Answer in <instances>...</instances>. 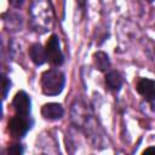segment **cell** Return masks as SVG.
<instances>
[{"label": "cell", "mask_w": 155, "mask_h": 155, "mask_svg": "<svg viewBox=\"0 0 155 155\" xmlns=\"http://www.w3.org/2000/svg\"><path fill=\"white\" fill-rule=\"evenodd\" d=\"M12 107H13L16 114L29 115V113H30V98L28 97V94L25 92L19 91L12 101Z\"/></svg>", "instance_id": "4"}, {"label": "cell", "mask_w": 155, "mask_h": 155, "mask_svg": "<svg viewBox=\"0 0 155 155\" xmlns=\"http://www.w3.org/2000/svg\"><path fill=\"white\" fill-rule=\"evenodd\" d=\"M30 127H31V121L29 120L28 115L17 114L8 122V130L11 134L16 138H21L25 136V133L30 130Z\"/></svg>", "instance_id": "2"}, {"label": "cell", "mask_w": 155, "mask_h": 155, "mask_svg": "<svg viewBox=\"0 0 155 155\" xmlns=\"http://www.w3.org/2000/svg\"><path fill=\"white\" fill-rule=\"evenodd\" d=\"M64 74L57 69H48L41 75V87L46 96H57L64 87Z\"/></svg>", "instance_id": "1"}, {"label": "cell", "mask_w": 155, "mask_h": 155, "mask_svg": "<svg viewBox=\"0 0 155 155\" xmlns=\"http://www.w3.org/2000/svg\"><path fill=\"white\" fill-rule=\"evenodd\" d=\"M46 53H47V59L53 64V65H62L64 57L61 51L59 46V40L57 35H51L46 44Z\"/></svg>", "instance_id": "3"}, {"label": "cell", "mask_w": 155, "mask_h": 155, "mask_svg": "<svg viewBox=\"0 0 155 155\" xmlns=\"http://www.w3.org/2000/svg\"><path fill=\"white\" fill-rule=\"evenodd\" d=\"M10 86H11V81L5 75H2V98H6L7 92L10 90Z\"/></svg>", "instance_id": "10"}, {"label": "cell", "mask_w": 155, "mask_h": 155, "mask_svg": "<svg viewBox=\"0 0 155 155\" xmlns=\"http://www.w3.org/2000/svg\"><path fill=\"white\" fill-rule=\"evenodd\" d=\"M7 153L10 155H21L23 153V149H22V147L19 144H13L7 149Z\"/></svg>", "instance_id": "11"}, {"label": "cell", "mask_w": 155, "mask_h": 155, "mask_svg": "<svg viewBox=\"0 0 155 155\" xmlns=\"http://www.w3.org/2000/svg\"><path fill=\"white\" fill-rule=\"evenodd\" d=\"M10 1V4L13 6V7H19V6H22V4L24 2V0H8Z\"/></svg>", "instance_id": "12"}, {"label": "cell", "mask_w": 155, "mask_h": 155, "mask_svg": "<svg viewBox=\"0 0 155 155\" xmlns=\"http://www.w3.org/2000/svg\"><path fill=\"white\" fill-rule=\"evenodd\" d=\"M147 1H148V2H153L154 0H147Z\"/></svg>", "instance_id": "14"}, {"label": "cell", "mask_w": 155, "mask_h": 155, "mask_svg": "<svg viewBox=\"0 0 155 155\" xmlns=\"http://www.w3.org/2000/svg\"><path fill=\"white\" fill-rule=\"evenodd\" d=\"M105 84L111 91H119L122 85V78L117 71H110L105 76Z\"/></svg>", "instance_id": "8"}, {"label": "cell", "mask_w": 155, "mask_h": 155, "mask_svg": "<svg viewBox=\"0 0 155 155\" xmlns=\"http://www.w3.org/2000/svg\"><path fill=\"white\" fill-rule=\"evenodd\" d=\"M93 62H94V65L97 67V69L101 71H105L110 67V61H109L108 54L102 51H98L93 54Z\"/></svg>", "instance_id": "9"}, {"label": "cell", "mask_w": 155, "mask_h": 155, "mask_svg": "<svg viewBox=\"0 0 155 155\" xmlns=\"http://www.w3.org/2000/svg\"><path fill=\"white\" fill-rule=\"evenodd\" d=\"M29 56L31 58V61L36 64V65H41L47 61V53L46 50L42 48V46L40 44H34L30 46L29 48Z\"/></svg>", "instance_id": "7"}, {"label": "cell", "mask_w": 155, "mask_h": 155, "mask_svg": "<svg viewBox=\"0 0 155 155\" xmlns=\"http://www.w3.org/2000/svg\"><path fill=\"white\" fill-rule=\"evenodd\" d=\"M143 153H144V154H149V153H154V154H155V148H148V149H145Z\"/></svg>", "instance_id": "13"}, {"label": "cell", "mask_w": 155, "mask_h": 155, "mask_svg": "<svg viewBox=\"0 0 155 155\" xmlns=\"http://www.w3.org/2000/svg\"><path fill=\"white\" fill-rule=\"evenodd\" d=\"M137 91L147 101H155V81L150 79H140L137 82Z\"/></svg>", "instance_id": "5"}, {"label": "cell", "mask_w": 155, "mask_h": 155, "mask_svg": "<svg viewBox=\"0 0 155 155\" xmlns=\"http://www.w3.org/2000/svg\"><path fill=\"white\" fill-rule=\"evenodd\" d=\"M41 114L45 119L57 120L63 116V108L58 103H47L41 108Z\"/></svg>", "instance_id": "6"}]
</instances>
